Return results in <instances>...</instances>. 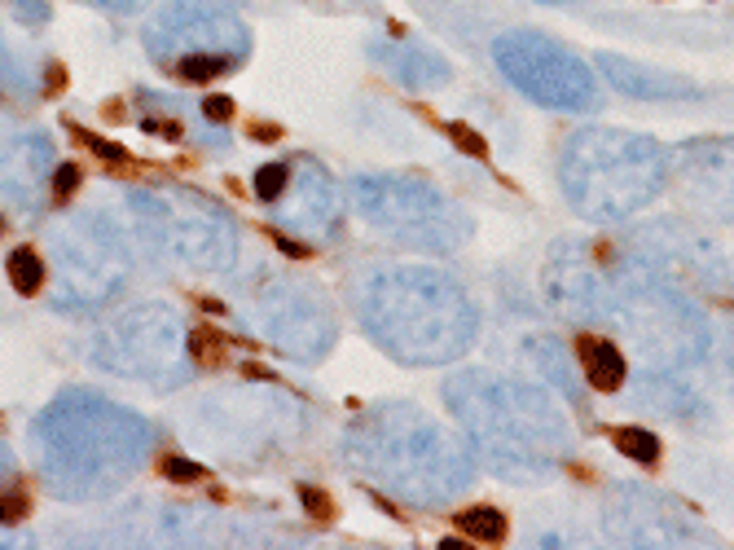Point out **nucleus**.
<instances>
[{"mask_svg": "<svg viewBox=\"0 0 734 550\" xmlns=\"http://www.w3.org/2000/svg\"><path fill=\"white\" fill-rule=\"evenodd\" d=\"M365 330L405 366H444L462 357L475 339V317L466 291L436 269H387L365 286Z\"/></svg>", "mask_w": 734, "mask_h": 550, "instance_id": "obj_1", "label": "nucleus"}, {"mask_svg": "<svg viewBox=\"0 0 734 550\" xmlns=\"http://www.w3.org/2000/svg\"><path fill=\"white\" fill-rule=\"evenodd\" d=\"M559 176L576 212L594 220H620L660 194L664 146L638 132L585 128L567 137Z\"/></svg>", "mask_w": 734, "mask_h": 550, "instance_id": "obj_2", "label": "nucleus"}, {"mask_svg": "<svg viewBox=\"0 0 734 550\" xmlns=\"http://www.w3.org/2000/svg\"><path fill=\"white\" fill-rule=\"evenodd\" d=\"M453 410L471 427L475 445L502 471L550 462L567 445V423L550 405L546 392H532L524 383L493 379V374H462L449 388Z\"/></svg>", "mask_w": 734, "mask_h": 550, "instance_id": "obj_3", "label": "nucleus"}, {"mask_svg": "<svg viewBox=\"0 0 734 550\" xmlns=\"http://www.w3.org/2000/svg\"><path fill=\"white\" fill-rule=\"evenodd\" d=\"M352 445H365V471H374L405 498H418L422 506H436L471 480V467H466L462 449L453 445V436L427 414L405 410V405L374 410L357 427Z\"/></svg>", "mask_w": 734, "mask_h": 550, "instance_id": "obj_4", "label": "nucleus"}, {"mask_svg": "<svg viewBox=\"0 0 734 550\" xmlns=\"http://www.w3.org/2000/svg\"><path fill=\"white\" fill-rule=\"evenodd\" d=\"M357 207L370 216L374 229L396 238L400 247L449 251L471 234V220L427 181H400V176H365L357 181Z\"/></svg>", "mask_w": 734, "mask_h": 550, "instance_id": "obj_5", "label": "nucleus"}, {"mask_svg": "<svg viewBox=\"0 0 734 550\" xmlns=\"http://www.w3.org/2000/svg\"><path fill=\"white\" fill-rule=\"evenodd\" d=\"M497 66L506 71V80L528 93L537 106L550 110H585L598 102V88L589 66L576 58L572 49L554 44L537 31H510L497 40Z\"/></svg>", "mask_w": 734, "mask_h": 550, "instance_id": "obj_6", "label": "nucleus"}, {"mask_svg": "<svg viewBox=\"0 0 734 550\" xmlns=\"http://www.w3.org/2000/svg\"><path fill=\"white\" fill-rule=\"evenodd\" d=\"M598 66L611 75V84L620 88V93L629 97H655V102H673V97H691V84L686 80H673V75H655L647 71V66L629 62V58H616V53H603L598 58Z\"/></svg>", "mask_w": 734, "mask_h": 550, "instance_id": "obj_7", "label": "nucleus"}, {"mask_svg": "<svg viewBox=\"0 0 734 550\" xmlns=\"http://www.w3.org/2000/svg\"><path fill=\"white\" fill-rule=\"evenodd\" d=\"M581 361H585V379L594 392H620L625 383V357L611 339L581 335Z\"/></svg>", "mask_w": 734, "mask_h": 550, "instance_id": "obj_8", "label": "nucleus"}, {"mask_svg": "<svg viewBox=\"0 0 734 550\" xmlns=\"http://www.w3.org/2000/svg\"><path fill=\"white\" fill-rule=\"evenodd\" d=\"M458 528H462L466 537H475V542H488V546L506 542V533H510L506 515L497 511V506H466V511H458Z\"/></svg>", "mask_w": 734, "mask_h": 550, "instance_id": "obj_9", "label": "nucleus"}, {"mask_svg": "<svg viewBox=\"0 0 734 550\" xmlns=\"http://www.w3.org/2000/svg\"><path fill=\"white\" fill-rule=\"evenodd\" d=\"M229 66H233V53L194 49V53H185V58L176 62V75H181L185 84H207V80H216V75H225Z\"/></svg>", "mask_w": 734, "mask_h": 550, "instance_id": "obj_10", "label": "nucleus"}, {"mask_svg": "<svg viewBox=\"0 0 734 550\" xmlns=\"http://www.w3.org/2000/svg\"><path fill=\"white\" fill-rule=\"evenodd\" d=\"M611 445L625 458L642 462V467L660 462V440H655V432H647V427H616V432H611Z\"/></svg>", "mask_w": 734, "mask_h": 550, "instance_id": "obj_11", "label": "nucleus"}, {"mask_svg": "<svg viewBox=\"0 0 734 550\" xmlns=\"http://www.w3.org/2000/svg\"><path fill=\"white\" fill-rule=\"evenodd\" d=\"M5 273H9V282H14V291H22V295H36L44 286V260L31 247H18L14 256H9Z\"/></svg>", "mask_w": 734, "mask_h": 550, "instance_id": "obj_12", "label": "nucleus"}, {"mask_svg": "<svg viewBox=\"0 0 734 550\" xmlns=\"http://www.w3.org/2000/svg\"><path fill=\"white\" fill-rule=\"evenodd\" d=\"M189 348H194V361L216 366V361L225 357V348H229V335H225V330H216V326H198L194 339H189Z\"/></svg>", "mask_w": 734, "mask_h": 550, "instance_id": "obj_13", "label": "nucleus"}, {"mask_svg": "<svg viewBox=\"0 0 734 550\" xmlns=\"http://www.w3.org/2000/svg\"><path fill=\"white\" fill-rule=\"evenodd\" d=\"M286 185H291V168H286V163H269V168L255 172V194H260L264 203H277V198L286 194Z\"/></svg>", "mask_w": 734, "mask_h": 550, "instance_id": "obj_14", "label": "nucleus"}, {"mask_svg": "<svg viewBox=\"0 0 734 550\" xmlns=\"http://www.w3.org/2000/svg\"><path fill=\"white\" fill-rule=\"evenodd\" d=\"M31 511V498L22 484H9V489H0V524H18L22 515Z\"/></svg>", "mask_w": 734, "mask_h": 550, "instance_id": "obj_15", "label": "nucleus"}, {"mask_svg": "<svg viewBox=\"0 0 734 550\" xmlns=\"http://www.w3.org/2000/svg\"><path fill=\"white\" fill-rule=\"evenodd\" d=\"M71 137L80 141V146H88L97 154V159H106V163H115V168H124L128 163V150H119V146H110V141H102V137H93V132H84V128H75L71 124Z\"/></svg>", "mask_w": 734, "mask_h": 550, "instance_id": "obj_16", "label": "nucleus"}, {"mask_svg": "<svg viewBox=\"0 0 734 550\" xmlns=\"http://www.w3.org/2000/svg\"><path fill=\"white\" fill-rule=\"evenodd\" d=\"M299 502H304V511L313 515L317 524H330V520H335V502H330L326 489H313V484H304V489H299Z\"/></svg>", "mask_w": 734, "mask_h": 550, "instance_id": "obj_17", "label": "nucleus"}, {"mask_svg": "<svg viewBox=\"0 0 734 550\" xmlns=\"http://www.w3.org/2000/svg\"><path fill=\"white\" fill-rule=\"evenodd\" d=\"M444 132H449V141L458 146L462 154H471V159H488V146H484V137L475 128H466V124H444Z\"/></svg>", "mask_w": 734, "mask_h": 550, "instance_id": "obj_18", "label": "nucleus"}, {"mask_svg": "<svg viewBox=\"0 0 734 550\" xmlns=\"http://www.w3.org/2000/svg\"><path fill=\"white\" fill-rule=\"evenodd\" d=\"M163 476L176 484H194V480H203V467L189 458H163Z\"/></svg>", "mask_w": 734, "mask_h": 550, "instance_id": "obj_19", "label": "nucleus"}, {"mask_svg": "<svg viewBox=\"0 0 734 550\" xmlns=\"http://www.w3.org/2000/svg\"><path fill=\"white\" fill-rule=\"evenodd\" d=\"M203 115L211 119V124H229L238 110H233V97H220L216 93V97H207V102H203Z\"/></svg>", "mask_w": 734, "mask_h": 550, "instance_id": "obj_20", "label": "nucleus"}, {"mask_svg": "<svg viewBox=\"0 0 734 550\" xmlns=\"http://www.w3.org/2000/svg\"><path fill=\"white\" fill-rule=\"evenodd\" d=\"M75 185H80V168H75V163H62L58 176H53V194H58V198H71Z\"/></svg>", "mask_w": 734, "mask_h": 550, "instance_id": "obj_21", "label": "nucleus"}, {"mask_svg": "<svg viewBox=\"0 0 734 550\" xmlns=\"http://www.w3.org/2000/svg\"><path fill=\"white\" fill-rule=\"evenodd\" d=\"M273 242L286 251V256H295V260H304V256H308V247H304V242H291L286 234H273Z\"/></svg>", "mask_w": 734, "mask_h": 550, "instance_id": "obj_22", "label": "nucleus"}, {"mask_svg": "<svg viewBox=\"0 0 734 550\" xmlns=\"http://www.w3.org/2000/svg\"><path fill=\"white\" fill-rule=\"evenodd\" d=\"M251 137L255 141H277V137H282V128H277V124H251Z\"/></svg>", "mask_w": 734, "mask_h": 550, "instance_id": "obj_23", "label": "nucleus"}, {"mask_svg": "<svg viewBox=\"0 0 734 550\" xmlns=\"http://www.w3.org/2000/svg\"><path fill=\"white\" fill-rule=\"evenodd\" d=\"M550 5H563V0H550Z\"/></svg>", "mask_w": 734, "mask_h": 550, "instance_id": "obj_24", "label": "nucleus"}, {"mask_svg": "<svg viewBox=\"0 0 734 550\" xmlns=\"http://www.w3.org/2000/svg\"><path fill=\"white\" fill-rule=\"evenodd\" d=\"M0 229H5V225H0Z\"/></svg>", "mask_w": 734, "mask_h": 550, "instance_id": "obj_25", "label": "nucleus"}]
</instances>
